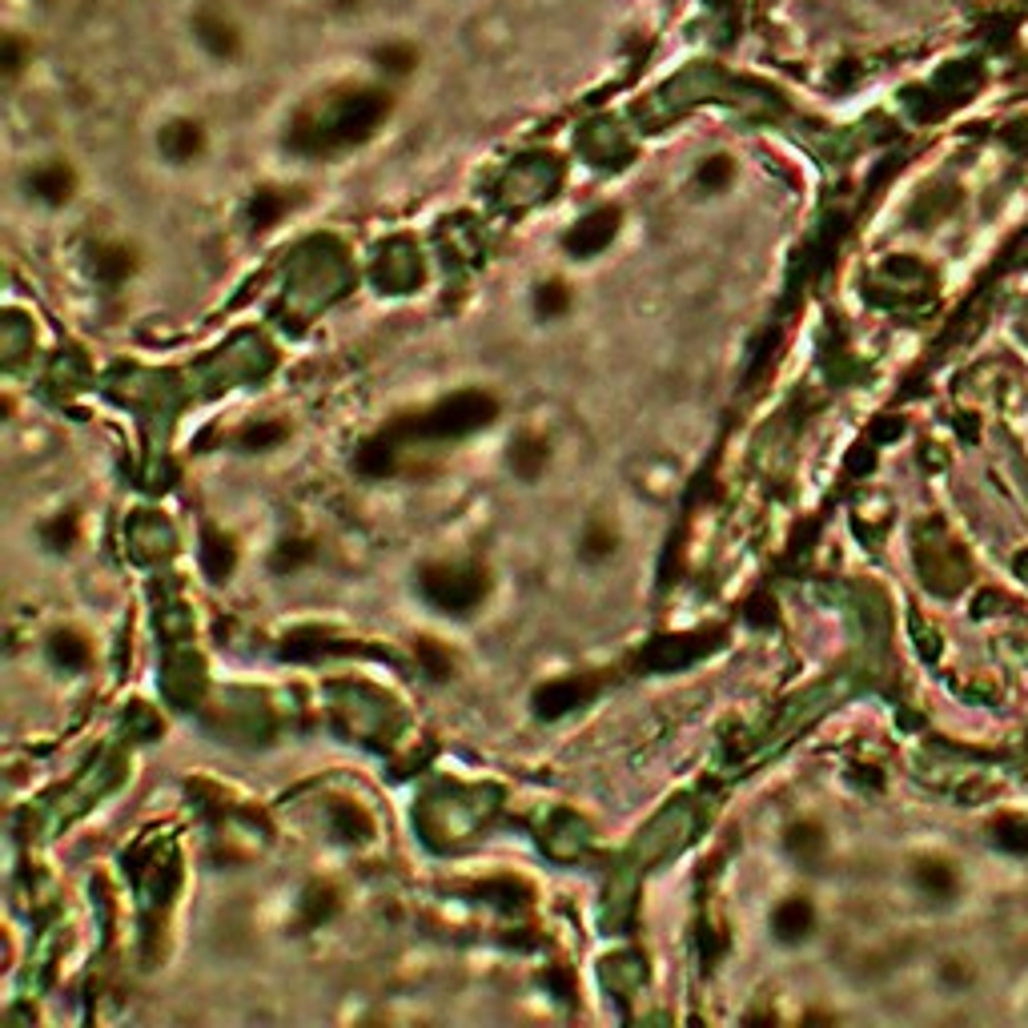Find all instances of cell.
I'll return each mask as SVG.
<instances>
[{
    "label": "cell",
    "mask_w": 1028,
    "mask_h": 1028,
    "mask_svg": "<svg viewBox=\"0 0 1028 1028\" xmlns=\"http://www.w3.org/2000/svg\"><path fill=\"white\" fill-rule=\"evenodd\" d=\"M498 418V402L482 390H462L454 398H442L434 402L430 410L422 414H410V418H398L390 422L382 434L386 438H466L474 430H486L490 422Z\"/></svg>",
    "instance_id": "obj_1"
},
{
    "label": "cell",
    "mask_w": 1028,
    "mask_h": 1028,
    "mask_svg": "<svg viewBox=\"0 0 1028 1028\" xmlns=\"http://www.w3.org/2000/svg\"><path fill=\"white\" fill-rule=\"evenodd\" d=\"M418 587L426 595V603H434L442 615H470L486 591L490 579L482 567H458V563H430L418 571Z\"/></svg>",
    "instance_id": "obj_2"
},
{
    "label": "cell",
    "mask_w": 1028,
    "mask_h": 1028,
    "mask_svg": "<svg viewBox=\"0 0 1028 1028\" xmlns=\"http://www.w3.org/2000/svg\"><path fill=\"white\" fill-rule=\"evenodd\" d=\"M595 691H599V683H595L591 675H563V679L543 683V687L531 695V707H535L539 719H563V715H571L575 707L591 703Z\"/></svg>",
    "instance_id": "obj_3"
},
{
    "label": "cell",
    "mask_w": 1028,
    "mask_h": 1028,
    "mask_svg": "<svg viewBox=\"0 0 1028 1028\" xmlns=\"http://www.w3.org/2000/svg\"><path fill=\"white\" fill-rule=\"evenodd\" d=\"M619 221H623V213H619L615 205H603V209L587 213V217H583V221L563 237L567 253H575V257H595V253H603V249L615 241Z\"/></svg>",
    "instance_id": "obj_4"
},
{
    "label": "cell",
    "mask_w": 1028,
    "mask_h": 1028,
    "mask_svg": "<svg viewBox=\"0 0 1028 1028\" xmlns=\"http://www.w3.org/2000/svg\"><path fill=\"white\" fill-rule=\"evenodd\" d=\"M816 932V904L808 896H784L771 912V936L780 944H804Z\"/></svg>",
    "instance_id": "obj_5"
},
{
    "label": "cell",
    "mask_w": 1028,
    "mask_h": 1028,
    "mask_svg": "<svg viewBox=\"0 0 1028 1028\" xmlns=\"http://www.w3.org/2000/svg\"><path fill=\"white\" fill-rule=\"evenodd\" d=\"M197 559H201V571L209 583H225L233 571H237V543L233 535L217 531L213 523L201 527V547H197Z\"/></svg>",
    "instance_id": "obj_6"
},
{
    "label": "cell",
    "mask_w": 1028,
    "mask_h": 1028,
    "mask_svg": "<svg viewBox=\"0 0 1028 1028\" xmlns=\"http://www.w3.org/2000/svg\"><path fill=\"white\" fill-rule=\"evenodd\" d=\"M133 274H137V253L129 245L105 241V245L93 249V278H97L101 290H121Z\"/></svg>",
    "instance_id": "obj_7"
},
{
    "label": "cell",
    "mask_w": 1028,
    "mask_h": 1028,
    "mask_svg": "<svg viewBox=\"0 0 1028 1028\" xmlns=\"http://www.w3.org/2000/svg\"><path fill=\"white\" fill-rule=\"evenodd\" d=\"M506 466L514 470V478H523V482H539L543 478V470L551 466V442L543 438V434H519L510 442V454H506Z\"/></svg>",
    "instance_id": "obj_8"
},
{
    "label": "cell",
    "mask_w": 1028,
    "mask_h": 1028,
    "mask_svg": "<svg viewBox=\"0 0 1028 1028\" xmlns=\"http://www.w3.org/2000/svg\"><path fill=\"white\" fill-rule=\"evenodd\" d=\"M912 880H916V888H920L928 900H936V904L952 900V896H956V888H960L956 864H952V860H944V856H920V860L912 864Z\"/></svg>",
    "instance_id": "obj_9"
},
{
    "label": "cell",
    "mask_w": 1028,
    "mask_h": 1028,
    "mask_svg": "<svg viewBox=\"0 0 1028 1028\" xmlns=\"http://www.w3.org/2000/svg\"><path fill=\"white\" fill-rule=\"evenodd\" d=\"M29 189L37 201L45 205H69L73 201V189H77V173L65 165V161H49L41 169L29 173Z\"/></svg>",
    "instance_id": "obj_10"
},
{
    "label": "cell",
    "mask_w": 1028,
    "mask_h": 1028,
    "mask_svg": "<svg viewBox=\"0 0 1028 1028\" xmlns=\"http://www.w3.org/2000/svg\"><path fill=\"white\" fill-rule=\"evenodd\" d=\"M49 659L61 671H89L93 667V643H89V635H81L73 627H57L49 635Z\"/></svg>",
    "instance_id": "obj_11"
},
{
    "label": "cell",
    "mask_w": 1028,
    "mask_h": 1028,
    "mask_svg": "<svg viewBox=\"0 0 1028 1028\" xmlns=\"http://www.w3.org/2000/svg\"><path fill=\"white\" fill-rule=\"evenodd\" d=\"M201 149H205V133H201L197 121H173V125L161 129V153L169 161L185 165V161L201 157Z\"/></svg>",
    "instance_id": "obj_12"
},
{
    "label": "cell",
    "mask_w": 1028,
    "mask_h": 1028,
    "mask_svg": "<svg viewBox=\"0 0 1028 1028\" xmlns=\"http://www.w3.org/2000/svg\"><path fill=\"white\" fill-rule=\"evenodd\" d=\"M784 848H788L800 864H816V860L824 856V848H828V836H824V828H820L816 820H796V824L784 832Z\"/></svg>",
    "instance_id": "obj_13"
},
{
    "label": "cell",
    "mask_w": 1028,
    "mask_h": 1028,
    "mask_svg": "<svg viewBox=\"0 0 1028 1028\" xmlns=\"http://www.w3.org/2000/svg\"><path fill=\"white\" fill-rule=\"evenodd\" d=\"M77 539H81V514L77 510H61V514H53V519L41 523V543L49 551H57V555L73 551Z\"/></svg>",
    "instance_id": "obj_14"
},
{
    "label": "cell",
    "mask_w": 1028,
    "mask_h": 1028,
    "mask_svg": "<svg viewBox=\"0 0 1028 1028\" xmlns=\"http://www.w3.org/2000/svg\"><path fill=\"white\" fill-rule=\"evenodd\" d=\"M318 559V543L314 539H282L270 555V571L274 575H294L302 567H310Z\"/></svg>",
    "instance_id": "obj_15"
},
{
    "label": "cell",
    "mask_w": 1028,
    "mask_h": 1028,
    "mask_svg": "<svg viewBox=\"0 0 1028 1028\" xmlns=\"http://www.w3.org/2000/svg\"><path fill=\"white\" fill-rule=\"evenodd\" d=\"M615 551H619V531H615L607 519H591L587 531H583V539H579V555H583L587 563H603V559H611Z\"/></svg>",
    "instance_id": "obj_16"
},
{
    "label": "cell",
    "mask_w": 1028,
    "mask_h": 1028,
    "mask_svg": "<svg viewBox=\"0 0 1028 1028\" xmlns=\"http://www.w3.org/2000/svg\"><path fill=\"white\" fill-rule=\"evenodd\" d=\"M197 41L213 53V57H237V49H241V41H237V33H233V25H225L221 17H197Z\"/></svg>",
    "instance_id": "obj_17"
},
{
    "label": "cell",
    "mask_w": 1028,
    "mask_h": 1028,
    "mask_svg": "<svg viewBox=\"0 0 1028 1028\" xmlns=\"http://www.w3.org/2000/svg\"><path fill=\"white\" fill-rule=\"evenodd\" d=\"M290 438V426L286 422H249L245 430H237V446L245 454H262V450H274Z\"/></svg>",
    "instance_id": "obj_18"
},
{
    "label": "cell",
    "mask_w": 1028,
    "mask_h": 1028,
    "mask_svg": "<svg viewBox=\"0 0 1028 1028\" xmlns=\"http://www.w3.org/2000/svg\"><path fill=\"white\" fill-rule=\"evenodd\" d=\"M414 655H418V667L426 671V679H434V683H446L450 675H454V655L438 643V639H430V635H422V639H414Z\"/></svg>",
    "instance_id": "obj_19"
},
{
    "label": "cell",
    "mask_w": 1028,
    "mask_h": 1028,
    "mask_svg": "<svg viewBox=\"0 0 1028 1028\" xmlns=\"http://www.w3.org/2000/svg\"><path fill=\"white\" fill-rule=\"evenodd\" d=\"M286 209H290V197H286V193H278V189H257L253 201H249V221H253V229H274Z\"/></svg>",
    "instance_id": "obj_20"
},
{
    "label": "cell",
    "mask_w": 1028,
    "mask_h": 1028,
    "mask_svg": "<svg viewBox=\"0 0 1028 1028\" xmlns=\"http://www.w3.org/2000/svg\"><path fill=\"white\" fill-rule=\"evenodd\" d=\"M571 302H575V294H571V286L563 282V278H551V282H543L539 290H535V314L539 318H563L567 310H571Z\"/></svg>",
    "instance_id": "obj_21"
},
{
    "label": "cell",
    "mask_w": 1028,
    "mask_h": 1028,
    "mask_svg": "<svg viewBox=\"0 0 1028 1028\" xmlns=\"http://www.w3.org/2000/svg\"><path fill=\"white\" fill-rule=\"evenodd\" d=\"M330 820H334L338 840H366V836H370V816H366L362 808L346 804V800H338V804L330 808Z\"/></svg>",
    "instance_id": "obj_22"
},
{
    "label": "cell",
    "mask_w": 1028,
    "mask_h": 1028,
    "mask_svg": "<svg viewBox=\"0 0 1028 1028\" xmlns=\"http://www.w3.org/2000/svg\"><path fill=\"white\" fill-rule=\"evenodd\" d=\"M731 177H735V165H731V157H723V153L707 157V161L699 165V173H695L699 189H707V193H719V189H727V185H731Z\"/></svg>",
    "instance_id": "obj_23"
},
{
    "label": "cell",
    "mask_w": 1028,
    "mask_h": 1028,
    "mask_svg": "<svg viewBox=\"0 0 1028 1028\" xmlns=\"http://www.w3.org/2000/svg\"><path fill=\"white\" fill-rule=\"evenodd\" d=\"M992 836H996V844L1008 848V852H1028V824H1024V820L1004 816V820L992 824Z\"/></svg>",
    "instance_id": "obj_24"
},
{
    "label": "cell",
    "mask_w": 1028,
    "mask_h": 1028,
    "mask_svg": "<svg viewBox=\"0 0 1028 1028\" xmlns=\"http://www.w3.org/2000/svg\"><path fill=\"white\" fill-rule=\"evenodd\" d=\"M743 619H747L751 627H771V623H776V599H771L767 591L747 595V599H743Z\"/></svg>",
    "instance_id": "obj_25"
},
{
    "label": "cell",
    "mask_w": 1028,
    "mask_h": 1028,
    "mask_svg": "<svg viewBox=\"0 0 1028 1028\" xmlns=\"http://www.w3.org/2000/svg\"><path fill=\"white\" fill-rule=\"evenodd\" d=\"M374 57H378V65H382L386 73H398V77L418 65V53H414L410 45H382Z\"/></svg>",
    "instance_id": "obj_26"
},
{
    "label": "cell",
    "mask_w": 1028,
    "mask_h": 1028,
    "mask_svg": "<svg viewBox=\"0 0 1028 1028\" xmlns=\"http://www.w3.org/2000/svg\"><path fill=\"white\" fill-rule=\"evenodd\" d=\"M334 912H338V892L334 888H314L310 900H306V924H322Z\"/></svg>",
    "instance_id": "obj_27"
},
{
    "label": "cell",
    "mask_w": 1028,
    "mask_h": 1028,
    "mask_svg": "<svg viewBox=\"0 0 1028 1028\" xmlns=\"http://www.w3.org/2000/svg\"><path fill=\"white\" fill-rule=\"evenodd\" d=\"M9 73H13V77L21 73V53H17V45H13V41H9Z\"/></svg>",
    "instance_id": "obj_28"
}]
</instances>
